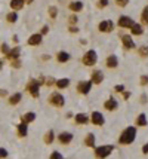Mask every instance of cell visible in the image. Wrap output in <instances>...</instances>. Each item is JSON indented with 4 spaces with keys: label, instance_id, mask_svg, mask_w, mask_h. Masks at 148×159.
<instances>
[{
    "label": "cell",
    "instance_id": "obj_1",
    "mask_svg": "<svg viewBox=\"0 0 148 159\" xmlns=\"http://www.w3.org/2000/svg\"><path fill=\"white\" fill-rule=\"evenodd\" d=\"M135 137H136V129L133 126H129L123 131V134L120 136L119 141H120V144H130V143H133Z\"/></svg>",
    "mask_w": 148,
    "mask_h": 159
},
{
    "label": "cell",
    "instance_id": "obj_2",
    "mask_svg": "<svg viewBox=\"0 0 148 159\" xmlns=\"http://www.w3.org/2000/svg\"><path fill=\"white\" fill-rule=\"evenodd\" d=\"M81 61H83V64L84 66H95L96 64V61H98V55H96V52L95 51H88L84 55H83V58H81Z\"/></svg>",
    "mask_w": 148,
    "mask_h": 159
},
{
    "label": "cell",
    "instance_id": "obj_3",
    "mask_svg": "<svg viewBox=\"0 0 148 159\" xmlns=\"http://www.w3.org/2000/svg\"><path fill=\"white\" fill-rule=\"evenodd\" d=\"M113 150H114L113 146H99V147L95 149V155H96V158L105 159V158H108V156L111 155Z\"/></svg>",
    "mask_w": 148,
    "mask_h": 159
},
{
    "label": "cell",
    "instance_id": "obj_4",
    "mask_svg": "<svg viewBox=\"0 0 148 159\" xmlns=\"http://www.w3.org/2000/svg\"><path fill=\"white\" fill-rule=\"evenodd\" d=\"M40 85H42V82L40 80H36V79H31L28 82V85H27V91L30 92L33 97H39V88H40Z\"/></svg>",
    "mask_w": 148,
    "mask_h": 159
},
{
    "label": "cell",
    "instance_id": "obj_5",
    "mask_svg": "<svg viewBox=\"0 0 148 159\" xmlns=\"http://www.w3.org/2000/svg\"><path fill=\"white\" fill-rule=\"evenodd\" d=\"M49 103L53 104V106H57V107H62L65 104V100H64V95H61L59 92H53L49 97Z\"/></svg>",
    "mask_w": 148,
    "mask_h": 159
},
{
    "label": "cell",
    "instance_id": "obj_6",
    "mask_svg": "<svg viewBox=\"0 0 148 159\" xmlns=\"http://www.w3.org/2000/svg\"><path fill=\"white\" fill-rule=\"evenodd\" d=\"M91 88H92V82H89V80L79 82V85H77V91H79L80 94H83V95L89 94V92H91Z\"/></svg>",
    "mask_w": 148,
    "mask_h": 159
},
{
    "label": "cell",
    "instance_id": "obj_7",
    "mask_svg": "<svg viewBox=\"0 0 148 159\" xmlns=\"http://www.w3.org/2000/svg\"><path fill=\"white\" fill-rule=\"evenodd\" d=\"M113 28H114V24L110 20L99 23V31H102V33H110V31H113Z\"/></svg>",
    "mask_w": 148,
    "mask_h": 159
},
{
    "label": "cell",
    "instance_id": "obj_8",
    "mask_svg": "<svg viewBox=\"0 0 148 159\" xmlns=\"http://www.w3.org/2000/svg\"><path fill=\"white\" fill-rule=\"evenodd\" d=\"M102 80H104V73L101 70H95V71L92 73V79H91L92 83L99 85V83H102Z\"/></svg>",
    "mask_w": 148,
    "mask_h": 159
},
{
    "label": "cell",
    "instance_id": "obj_9",
    "mask_svg": "<svg viewBox=\"0 0 148 159\" xmlns=\"http://www.w3.org/2000/svg\"><path fill=\"white\" fill-rule=\"evenodd\" d=\"M91 119H92V124H93V125H98V126L104 125V122H105L102 113H99V112H93Z\"/></svg>",
    "mask_w": 148,
    "mask_h": 159
},
{
    "label": "cell",
    "instance_id": "obj_10",
    "mask_svg": "<svg viewBox=\"0 0 148 159\" xmlns=\"http://www.w3.org/2000/svg\"><path fill=\"white\" fill-rule=\"evenodd\" d=\"M58 141L62 143V144H68V143L73 141V134L71 132H61L58 136Z\"/></svg>",
    "mask_w": 148,
    "mask_h": 159
},
{
    "label": "cell",
    "instance_id": "obj_11",
    "mask_svg": "<svg viewBox=\"0 0 148 159\" xmlns=\"http://www.w3.org/2000/svg\"><path fill=\"white\" fill-rule=\"evenodd\" d=\"M122 42H123V45H125L126 49H133V48H135V42L132 40V37H130L129 34H123V36H122Z\"/></svg>",
    "mask_w": 148,
    "mask_h": 159
},
{
    "label": "cell",
    "instance_id": "obj_12",
    "mask_svg": "<svg viewBox=\"0 0 148 159\" xmlns=\"http://www.w3.org/2000/svg\"><path fill=\"white\" fill-rule=\"evenodd\" d=\"M132 24H133V20H132L130 16H122V18L119 20V25L123 27V28H130Z\"/></svg>",
    "mask_w": 148,
    "mask_h": 159
},
{
    "label": "cell",
    "instance_id": "obj_13",
    "mask_svg": "<svg viewBox=\"0 0 148 159\" xmlns=\"http://www.w3.org/2000/svg\"><path fill=\"white\" fill-rule=\"evenodd\" d=\"M42 39H43L42 34H31L30 39H28V45H31V46L40 45V43H42Z\"/></svg>",
    "mask_w": 148,
    "mask_h": 159
},
{
    "label": "cell",
    "instance_id": "obj_14",
    "mask_svg": "<svg viewBox=\"0 0 148 159\" xmlns=\"http://www.w3.org/2000/svg\"><path fill=\"white\" fill-rule=\"evenodd\" d=\"M19 55H21V48H19V46H15V48H12L11 51H9L8 58H9V60H18Z\"/></svg>",
    "mask_w": 148,
    "mask_h": 159
},
{
    "label": "cell",
    "instance_id": "obj_15",
    "mask_svg": "<svg viewBox=\"0 0 148 159\" xmlns=\"http://www.w3.org/2000/svg\"><path fill=\"white\" fill-rule=\"evenodd\" d=\"M104 107L107 109V110H110V112H113V110H115L117 107H119V104H117V101L114 100L113 97L110 98V100H107V101L104 103Z\"/></svg>",
    "mask_w": 148,
    "mask_h": 159
},
{
    "label": "cell",
    "instance_id": "obj_16",
    "mask_svg": "<svg viewBox=\"0 0 148 159\" xmlns=\"http://www.w3.org/2000/svg\"><path fill=\"white\" fill-rule=\"evenodd\" d=\"M105 64H107V67H110V68H115L117 66H119V58L115 57V55H110V57L107 58Z\"/></svg>",
    "mask_w": 148,
    "mask_h": 159
},
{
    "label": "cell",
    "instance_id": "obj_17",
    "mask_svg": "<svg viewBox=\"0 0 148 159\" xmlns=\"http://www.w3.org/2000/svg\"><path fill=\"white\" fill-rule=\"evenodd\" d=\"M21 119H22L24 124H30V122H33V121L36 119V113H33V112H28V113L24 114Z\"/></svg>",
    "mask_w": 148,
    "mask_h": 159
},
{
    "label": "cell",
    "instance_id": "obj_18",
    "mask_svg": "<svg viewBox=\"0 0 148 159\" xmlns=\"http://www.w3.org/2000/svg\"><path fill=\"white\" fill-rule=\"evenodd\" d=\"M11 8L15 11H19L24 8V0H11Z\"/></svg>",
    "mask_w": 148,
    "mask_h": 159
},
{
    "label": "cell",
    "instance_id": "obj_19",
    "mask_svg": "<svg viewBox=\"0 0 148 159\" xmlns=\"http://www.w3.org/2000/svg\"><path fill=\"white\" fill-rule=\"evenodd\" d=\"M27 134H28V129H27V124L21 122V124L18 125V136H19V137H25Z\"/></svg>",
    "mask_w": 148,
    "mask_h": 159
},
{
    "label": "cell",
    "instance_id": "obj_20",
    "mask_svg": "<svg viewBox=\"0 0 148 159\" xmlns=\"http://www.w3.org/2000/svg\"><path fill=\"white\" fill-rule=\"evenodd\" d=\"M84 143H86V146H89V147H95V134L89 132V134L86 136Z\"/></svg>",
    "mask_w": 148,
    "mask_h": 159
},
{
    "label": "cell",
    "instance_id": "obj_21",
    "mask_svg": "<svg viewBox=\"0 0 148 159\" xmlns=\"http://www.w3.org/2000/svg\"><path fill=\"white\" fill-rule=\"evenodd\" d=\"M70 9L73 12H80L83 9V3L81 2H73V3H70Z\"/></svg>",
    "mask_w": 148,
    "mask_h": 159
},
{
    "label": "cell",
    "instance_id": "obj_22",
    "mask_svg": "<svg viewBox=\"0 0 148 159\" xmlns=\"http://www.w3.org/2000/svg\"><path fill=\"white\" fill-rule=\"evenodd\" d=\"M88 121H89V117L86 116L84 113H79V114H76V122L77 124H88Z\"/></svg>",
    "mask_w": 148,
    "mask_h": 159
},
{
    "label": "cell",
    "instance_id": "obj_23",
    "mask_svg": "<svg viewBox=\"0 0 148 159\" xmlns=\"http://www.w3.org/2000/svg\"><path fill=\"white\" fill-rule=\"evenodd\" d=\"M68 83H70V80L65 79V78H64V79H59V80H57V82H55V85H57L59 89H64V88H67V86H68Z\"/></svg>",
    "mask_w": 148,
    "mask_h": 159
},
{
    "label": "cell",
    "instance_id": "obj_24",
    "mask_svg": "<svg viewBox=\"0 0 148 159\" xmlns=\"http://www.w3.org/2000/svg\"><path fill=\"white\" fill-rule=\"evenodd\" d=\"M68 60H70L68 52H59V54H58V61H59V63H67Z\"/></svg>",
    "mask_w": 148,
    "mask_h": 159
},
{
    "label": "cell",
    "instance_id": "obj_25",
    "mask_svg": "<svg viewBox=\"0 0 148 159\" xmlns=\"http://www.w3.org/2000/svg\"><path fill=\"white\" fill-rule=\"evenodd\" d=\"M21 98H22V95H21L19 92H16V94H13L11 98H9V103H11V104H18V103L21 101Z\"/></svg>",
    "mask_w": 148,
    "mask_h": 159
},
{
    "label": "cell",
    "instance_id": "obj_26",
    "mask_svg": "<svg viewBox=\"0 0 148 159\" xmlns=\"http://www.w3.org/2000/svg\"><path fill=\"white\" fill-rule=\"evenodd\" d=\"M136 124L139 126H145L147 125V117H145V114L142 113V114H139L136 117Z\"/></svg>",
    "mask_w": 148,
    "mask_h": 159
},
{
    "label": "cell",
    "instance_id": "obj_27",
    "mask_svg": "<svg viewBox=\"0 0 148 159\" xmlns=\"http://www.w3.org/2000/svg\"><path fill=\"white\" fill-rule=\"evenodd\" d=\"M130 30H132V33L133 34H142V27L139 25V24H132V27H130Z\"/></svg>",
    "mask_w": 148,
    "mask_h": 159
},
{
    "label": "cell",
    "instance_id": "obj_28",
    "mask_svg": "<svg viewBox=\"0 0 148 159\" xmlns=\"http://www.w3.org/2000/svg\"><path fill=\"white\" fill-rule=\"evenodd\" d=\"M6 20H8V23H15V21L18 20V15H16V12H11V13H8Z\"/></svg>",
    "mask_w": 148,
    "mask_h": 159
},
{
    "label": "cell",
    "instance_id": "obj_29",
    "mask_svg": "<svg viewBox=\"0 0 148 159\" xmlns=\"http://www.w3.org/2000/svg\"><path fill=\"white\" fill-rule=\"evenodd\" d=\"M53 141V131H47V134L45 136V143L50 144Z\"/></svg>",
    "mask_w": 148,
    "mask_h": 159
},
{
    "label": "cell",
    "instance_id": "obj_30",
    "mask_svg": "<svg viewBox=\"0 0 148 159\" xmlns=\"http://www.w3.org/2000/svg\"><path fill=\"white\" fill-rule=\"evenodd\" d=\"M141 18H142V23H144V24H148V6H147V8H144Z\"/></svg>",
    "mask_w": 148,
    "mask_h": 159
},
{
    "label": "cell",
    "instance_id": "obj_31",
    "mask_svg": "<svg viewBox=\"0 0 148 159\" xmlns=\"http://www.w3.org/2000/svg\"><path fill=\"white\" fill-rule=\"evenodd\" d=\"M40 82H45V85H47V86H50V85H53V83H55L53 78H42Z\"/></svg>",
    "mask_w": 148,
    "mask_h": 159
},
{
    "label": "cell",
    "instance_id": "obj_32",
    "mask_svg": "<svg viewBox=\"0 0 148 159\" xmlns=\"http://www.w3.org/2000/svg\"><path fill=\"white\" fill-rule=\"evenodd\" d=\"M139 55L144 58L148 57V46H142V48H139Z\"/></svg>",
    "mask_w": 148,
    "mask_h": 159
},
{
    "label": "cell",
    "instance_id": "obj_33",
    "mask_svg": "<svg viewBox=\"0 0 148 159\" xmlns=\"http://www.w3.org/2000/svg\"><path fill=\"white\" fill-rule=\"evenodd\" d=\"M57 13H58V9L55 6H50L49 8V16L50 18H57Z\"/></svg>",
    "mask_w": 148,
    "mask_h": 159
},
{
    "label": "cell",
    "instance_id": "obj_34",
    "mask_svg": "<svg viewBox=\"0 0 148 159\" xmlns=\"http://www.w3.org/2000/svg\"><path fill=\"white\" fill-rule=\"evenodd\" d=\"M11 64H12V67L19 68L21 67V60H19V58H18V60H11Z\"/></svg>",
    "mask_w": 148,
    "mask_h": 159
},
{
    "label": "cell",
    "instance_id": "obj_35",
    "mask_svg": "<svg viewBox=\"0 0 148 159\" xmlns=\"http://www.w3.org/2000/svg\"><path fill=\"white\" fill-rule=\"evenodd\" d=\"M0 51H2L3 54H6V55H8V54H9V51H11V48L6 45V43H3V45L0 46Z\"/></svg>",
    "mask_w": 148,
    "mask_h": 159
},
{
    "label": "cell",
    "instance_id": "obj_36",
    "mask_svg": "<svg viewBox=\"0 0 148 159\" xmlns=\"http://www.w3.org/2000/svg\"><path fill=\"white\" fill-rule=\"evenodd\" d=\"M50 159H64V156H62L59 152H52V155H50Z\"/></svg>",
    "mask_w": 148,
    "mask_h": 159
},
{
    "label": "cell",
    "instance_id": "obj_37",
    "mask_svg": "<svg viewBox=\"0 0 148 159\" xmlns=\"http://www.w3.org/2000/svg\"><path fill=\"white\" fill-rule=\"evenodd\" d=\"M115 3H117V6H126L127 3H129V0H115Z\"/></svg>",
    "mask_w": 148,
    "mask_h": 159
},
{
    "label": "cell",
    "instance_id": "obj_38",
    "mask_svg": "<svg viewBox=\"0 0 148 159\" xmlns=\"http://www.w3.org/2000/svg\"><path fill=\"white\" fill-rule=\"evenodd\" d=\"M8 156V150L6 149H0V159H5Z\"/></svg>",
    "mask_w": 148,
    "mask_h": 159
},
{
    "label": "cell",
    "instance_id": "obj_39",
    "mask_svg": "<svg viewBox=\"0 0 148 159\" xmlns=\"http://www.w3.org/2000/svg\"><path fill=\"white\" fill-rule=\"evenodd\" d=\"M107 5H108V0H99V2H98V6H99V8H105Z\"/></svg>",
    "mask_w": 148,
    "mask_h": 159
},
{
    "label": "cell",
    "instance_id": "obj_40",
    "mask_svg": "<svg viewBox=\"0 0 148 159\" xmlns=\"http://www.w3.org/2000/svg\"><path fill=\"white\" fill-rule=\"evenodd\" d=\"M68 31H70V33H77V31H79V28H77L76 25H70V27H68Z\"/></svg>",
    "mask_w": 148,
    "mask_h": 159
},
{
    "label": "cell",
    "instance_id": "obj_41",
    "mask_svg": "<svg viewBox=\"0 0 148 159\" xmlns=\"http://www.w3.org/2000/svg\"><path fill=\"white\" fill-rule=\"evenodd\" d=\"M114 91L115 92H123L125 91V86H123V85H117V86L114 88Z\"/></svg>",
    "mask_w": 148,
    "mask_h": 159
},
{
    "label": "cell",
    "instance_id": "obj_42",
    "mask_svg": "<svg viewBox=\"0 0 148 159\" xmlns=\"http://www.w3.org/2000/svg\"><path fill=\"white\" fill-rule=\"evenodd\" d=\"M148 83V76H142L141 78V85H147Z\"/></svg>",
    "mask_w": 148,
    "mask_h": 159
},
{
    "label": "cell",
    "instance_id": "obj_43",
    "mask_svg": "<svg viewBox=\"0 0 148 159\" xmlns=\"http://www.w3.org/2000/svg\"><path fill=\"white\" fill-rule=\"evenodd\" d=\"M76 23H77V16H76V15L70 16V24H76Z\"/></svg>",
    "mask_w": 148,
    "mask_h": 159
},
{
    "label": "cell",
    "instance_id": "obj_44",
    "mask_svg": "<svg viewBox=\"0 0 148 159\" xmlns=\"http://www.w3.org/2000/svg\"><path fill=\"white\" fill-rule=\"evenodd\" d=\"M46 33H49V27H47V25H45V27H43V28H42V36H43V34H46Z\"/></svg>",
    "mask_w": 148,
    "mask_h": 159
},
{
    "label": "cell",
    "instance_id": "obj_45",
    "mask_svg": "<svg viewBox=\"0 0 148 159\" xmlns=\"http://www.w3.org/2000/svg\"><path fill=\"white\" fill-rule=\"evenodd\" d=\"M8 95V91L6 89H0V97H6Z\"/></svg>",
    "mask_w": 148,
    "mask_h": 159
},
{
    "label": "cell",
    "instance_id": "obj_46",
    "mask_svg": "<svg viewBox=\"0 0 148 159\" xmlns=\"http://www.w3.org/2000/svg\"><path fill=\"white\" fill-rule=\"evenodd\" d=\"M142 152H144L145 155H148V143L145 144V146H144V149H142Z\"/></svg>",
    "mask_w": 148,
    "mask_h": 159
},
{
    "label": "cell",
    "instance_id": "obj_47",
    "mask_svg": "<svg viewBox=\"0 0 148 159\" xmlns=\"http://www.w3.org/2000/svg\"><path fill=\"white\" fill-rule=\"evenodd\" d=\"M129 95H130V92H123V98H125V100L129 98Z\"/></svg>",
    "mask_w": 148,
    "mask_h": 159
},
{
    "label": "cell",
    "instance_id": "obj_48",
    "mask_svg": "<svg viewBox=\"0 0 148 159\" xmlns=\"http://www.w3.org/2000/svg\"><path fill=\"white\" fill-rule=\"evenodd\" d=\"M42 58H43V60H45V61H46V60H49V58H50V57H49V55H43V57H42Z\"/></svg>",
    "mask_w": 148,
    "mask_h": 159
},
{
    "label": "cell",
    "instance_id": "obj_49",
    "mask_svg": "<svg viewBox=\"0 0 148 159\" xmlns=\"http://www.w3.org/2000/svg\"><path fill=\"white\" fill-rule=\"evenodd\" d=\"M25 2H27V3H31V2H33V0H25Z\"/></svg>",
    "mask_w": 148,
    "mask_h": 159
},
{
    "label": "cell",
    "instance_id": "obj_50",
    "mask_svg": "<svg viewBox=\"0 0 148 159\" xmlns=\"http://www.w3.org/2000/svg\"><path fill=\"white\" fill-rule=\"evenodd\" d=\"M0 68H2V61H0Z\"/></svg>",
    "mask_w": 148,
    "mask_h": 159
}]
</instances>
